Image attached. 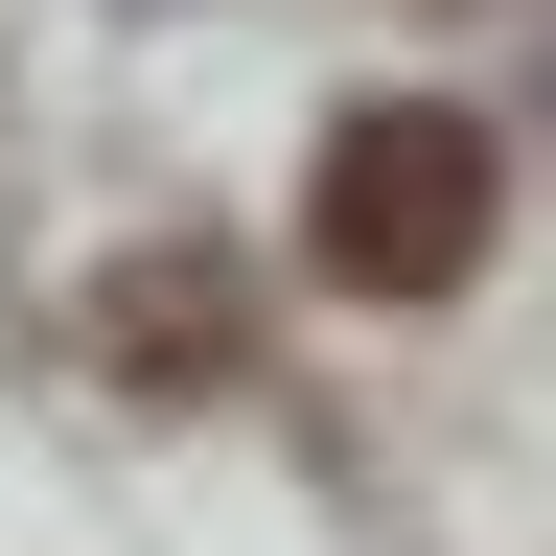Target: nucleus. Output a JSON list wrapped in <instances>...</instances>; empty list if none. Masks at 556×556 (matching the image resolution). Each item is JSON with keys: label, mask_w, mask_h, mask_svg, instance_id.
Segmentation results:
<instances>
[{"label": "nucleus", "mask_w": 556, "mask_h": 556, "mask_svg": "<svg viewBox=\"0 0 556 556\" xmlns=\"http://www.w3.org/2000/svg\"><path fill=\"white\" fill-rule=\"evenodd\" d=\"M208 325H232V302H208V278L163 255V278H139V302H116V348H139V371H208Z\"/></svg>", "instance_id": "obj_2"}, {"label": "nucleus", "mask_w": 556, "mask_h": 556, "mask_svg": "<svg viewBox=\"0 0 556 556\" xmlns=\"http://www.w3.org/2000/svg\"><path fill=\"white\" fill-rule=\"evenodd\" d=\"M486 208H510L486 116L464 93H371V116H325V163H302V255L348 278V302H464Z\"/></svg>", "instance_id": "obj_1"}]
</instances>
